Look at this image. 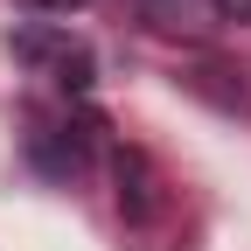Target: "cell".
Here are the masks:
<instances>
[{
    "instance_id": "7a4b0ae2",
    "label": "cell",
    "mask_w": 251,
    "mask_h": 251,
    "mask_svg": "<svg viewBox=\"0 0 251 251\" xmlns=\"http://www.w3.org/2000/svg\"><path fill=\"white\" fill-rule=\"evenodd\" d=\"M119 209L133 216V224L153 216V175H147V153H133V147L119 153Z\"/></svg>"
},
{
    "instance_id": "6da1fadb",
    "label": "cell",
    "mask_w": 251,
    "mask_h": 251,
    "mask_svg": "<svg viewBox=\"0 0 251 251\" xmlns=\"http://www.w3.org/2000/svg\"><path fill=\"white\" fill-rule=\"evenodd\" d=\"M140 14L161 28V35H188V42H202L224 28V7L216 0H140Z\"/></svg>"
},
{
    "instance_id": "277c9868",
    "label": "cell",
    "mask_w": 251,
    "mask_h": 251,
    "mask_svg": "<svg viewBox=\"0 0 251 251\" xmlns=\"http://www.w3.org/2000/svg\"><path fill=\"white\" fill-rule=\"evenodd\" d=\"M49 7H77V0H49Z\"/></svg>"
},
{
    "instance_id": "3957f363",
    "label": "cell",
    "mask_w": 251,
    "mask_h": 251,
    "mask_svg": "<svg viewBox=\"0 0 251 251\" xmlns=\"http://www.w3.org/2000/svg\"><path fill=\"white\" fill-rule=\"evenodd\" d=\"M224 7V21H237V28H251V0H216Z\"/></svg>"
}]
</instances>
